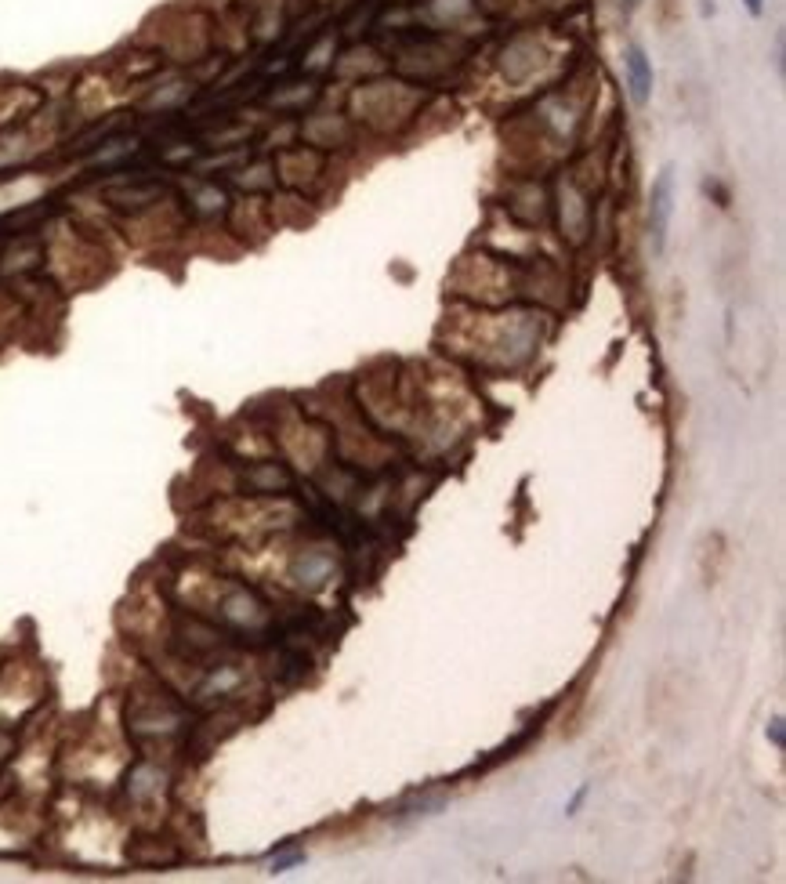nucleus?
Wrapping results in <instances>:
<instances>
[{
  "label": "nucleus",
  "mask_w": 786,
  "mask_h": 884,
  "mask_svg": "<svg viewBox=\"0 0 786 884\" xmlns=\"http://www.w3.org/2000/svg\"><path fill=\"white\" fill-rule=\"evenodd\" d=\"M671 214H674V167L667 164L652 188H649V240L652 250L663 254L667 250V228H671Z\"/></svg>",
  "instance_id": "nucleus-1"
},
{
  "label": "nucleus",
  "mask_w": 786,
  "mask_h": 884,
  "mask_svg": "<svg viewBox=\"0 0 786 884\" xmlns=\"http://www.w3.org/2000/svg\"><path fill=\"white\" fill-rule=\"evenodd\" d=\"M623 73H627V91H631L635 105H649L652 98V62L642 44L623 48Z\"/></svg>",
  "instance_id": "nucleus-2"
},
{
  "label": "nucleus",
  "mask_w": 786,
  "mask_h": 884,
  "mask_svg": "<svg viewBox=\"0 0 786 884\" xmlns=\"http://www.w3.org/2000/svg\"><path fill=\"white\" fill-rule=\"evenodd\" d=\"M768 736H772V743H775V747H782V718H772Z\"/></svg>",
  "instance_id": "nucleus-3"
},
{
  "label": "nucleus",
  "mask_w": 786,
  "mask_h": 884,
  "mask_svg": "<svg viewBox=\"0 0 786 884\" xmlns=\"http://www.w3.org/2000/svg\"><path fill=\"white\" fill-rule=\"evenodd\" d=\"M746 4V12H751L754 19H761V12H765V0H743Z\"/></svg>",
  "instance_id": "nucleus-4"
}]
</instances>
